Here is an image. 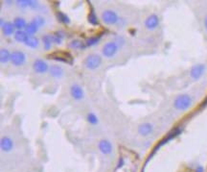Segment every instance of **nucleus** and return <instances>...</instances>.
<instances>
[{
	"label": "nucleus",
	"mask_w": 207,
	"mask_h": 172,
	"mask_svg": "<svg viewBox=\"0 0 207 172\" xmlns=\"http://www.w3.org/2000/svg\"><path fill=\"white\" fill-rule=\"evenodd\" d=\"M29 35L23 30H17L15 33V40L18 42H25Z\"/></svg>",
	"instance_id": "obj_16"
},
{
	"label": "nucleus",
	"mask_w": 207,
	"mask_h": 172,
	"mask_svg": "<svg viewBox=\"0 0 207 172\" xmlns=\"http://www.w3.org/2000/svg\"><path fill=\"white\" fill-rule=\"evenodd\" d=\"M88 22L92 25H98V18H97V15L93 10H91L88 15Z\"/></svg>",
	"instance_id": "obj_26"
},
{
	"label": "nucleus",
	"mask_w": 207,
	"mask_h": 172,
	"mask_svg": "<svg viewBox=\"0 0 207 172\" xmlns=\"http://www.w3.org/2000/svg\"><path fill=\"white\" fill-rule=\"evenodd\" d=\"M204 25H205V29L207 30V16H206L205 19H204Z\"/></svg>",
	"instance_id": "obj_34"
},
{
	"label": "nucleus",
	"mask_w": 207,
	"mask_h": 172,
	"mask_svg": "<svg viewBox=\"0 0 207 172\" xmlns=\"http://www.w3.org/2000/svg\"><path fill=\"white\" fill-rule=\"evenodd\" d=\"M50 59L59 61V62H62V63H66L69 64H72L73 63V58L72 56L67 52H63V51H60V52H54L53 54L48 56Z\"/></svg>",
	"instance_id": "obj_2"
},
{
	"label": "nucleus",
	"mask_w": 207,
	"mask_h": 172,
	"mask_svg": "<svg viewBox=\"0 0 207 172\" xmlns=\"http://www.w3.org/2000/svg\"><path fill=\"white\" fill-rule=\"evenodd\" d=\"M64 37V33L62 31H57L54 35H53V42L57 44H60L62 42V40Z\"/></svg>",
	"instance_id": "obj_23"
},
{
	"label": "nucleus",
	"mask_w": 207,
	"mask_h": 172,
	"mask_svg": "<svg viewBox=\"0 0 207 172\" xmlns=\"http://www.w3.org/2000/svg\"><path fill=\"white\" fill-rule=\"evenodd\" d=\"M56 15H57V18H58L60 22H62L64 24H68L70 22V19H69L68 15L66 14L62 13V12H58Z\"/></svg>",
	"instance_id": "obj_24"
},
{
	"label": "nucleus",
	"mask_w": 207,
	"mask_h": 172,
	"mask_svg": "<svg viewBox=\"0 0 207 172\" xmlns=\"http://www.w3.org/2000/svg\"><path fill=\"white\" fill-rule=\"evenodd\" d=\"M99 149L105 155L110 154L112 152V145L111 143L107 140H102L99 142Z\"/></svg>",
	"instance_id": "obj_13"
},
{
	"label": "nucleus",
	"mask_w": 207,
	"mask_h": 172,
	"mask_svg": "<svg viewBox=\"0 0 207 172\" xmlns=\"http://www.w3.org/2000/svg\"><path fill=\"white\" fill-rule=\"evenodd\" d=\"M158 24H159V18H158V16L156 15H151L145 21V26L149 30L155 29L158 26Z\"/></svg>",
	"instance_id": "obj_10"
},
{
	"label": "nucleus",
	"mask_w": 207,
	"mask_h": 172,
	"mask_svg": "<svg viewBox=\"0 0 207 172\" xmlns=\"http://www.w3.org/2000/svg\"><path fill=\"white\" fill-rule=\"evenodd\" d=\"M101 64H102V58L95 54L87 56V58L84 60V65L88 69H95L99 67Z\"/></svg>",
	"instance_id": "obj_3"
},
{
	"label": "nucleus",
	"mask_w": 207,
	"mask_h": 172,
	"mask_svg": "<svg viewBox=\"0 0 207 172\" xmlns=\"http://www.w3.org/2000/svg\"><path fill=\"white\" fill-rule=\"evenodd\" d=\"M87 120H88L89 123H91V124L98 123V118H97V116L93 113H90L87 114Z\"/></svg>",
	"instance_id": "obj_28"
},
{
	"label": "nucleus",
	"mask_w": 207,
	"mask_h": 172,
	"mask_svg": "<svg viewBox=\"0 0 207 172\" xmlns=\"http://www.w3.org/2000/svg\"><path fill=\"white\" fill-rule=\"evenodd\" d=\"M29 3H30V0H17V4L21 8L29 7Z\"/></svg>",
	"instance_id": "obj_30"
},
{
	"label": "nucleus",
	"mask_w": 207,
	"mask_h": 172,
	"mask_svg": "<svg viewBox=\"0 0 207 172\" xmlns=\"http://www.w3.org/2000/svg\"><path fill=\"white\" fill-rule=\"evenodd\" d=\"M38 6V2L36 1H33V0H30V3H29V7L32 8V9H35Z\"/></svg>",
	"instance_id": "obj_31"
},
{
	"label": "nucleus",
	"mask_w": 207,
	"mask_h": 172,
	"mask_svg": "<svg viewBox=\"0 0 207 172\" xmlns=\"http://www.w3.org/2000/svg\"><path fill=\"white\" fill-rule=\"evenodd\" d=\"M86 44H84L83 42H81L79 40H74L70 42V47L75 48V49H84L86 48Z\"/></svg>",
	"instance_id": "obj_25"
},
{
	"label": "nucleus",
	"mask_w": 207,
	"mask_h": 172,
	"mask_svg": "<svg viewBox=\"0 0 207 172\" xmlns=\"http://www.w3.org/2000/svg\"><path fill=\"white\" fill-rule=\"evenodd\" d=\"M180 132H181V130L179 129V128H176V129H174V130H172L171 132H170L168 135H167V137L166 138H164L163 140H162L159 143H158V144L156 145V147L155 148V151H157V149L159 148V147H161L162 145H164L165 143H167L169 141H171V140H173L174 138H176V137H177L178 135L180 134Z\"/></svg>",
	"instance_id": "obj_9"
},
{
	"label": "nucleus",
	"mask_w": 207,
	"mask_h": 172,
	"mask_svg": "<svg viewBox=\"0 0 207 172\" xmlns=\"http://www.w3.org/2000/svg\"><path fill=\"white\" fill-rule=\"evenodd\" d=\"M204 70H205V65L204 64H196L192 67V69H191L190 75L193 79L198 80L202 76Z\"/></svg>",
	"instance_id": "obj_7"
},
{
	"label": "nucleus",
	"mask_w": 207,
	"mask_h": 172,
	"mask_svg": "<svg viewBox=\"0 0 207 172\" xmlns=\"http://www.w3.org/2000/svg\"><path fill=\"white\" fill-rule=\"evenodd\" d=\"M14 25L17 30H22L23 28H26V21L22 18H15L14 20Z\"/></svg>",
	"instance_id": "obj_21"
},
{
	"label": "nucleus",
	"mask_w": 207,
	"mask_h": 172,
	"mask_svg": "<svg viewBox=\"0 0 207 172\" xmlns=\"http://www.w3.org/2000/svg\"><path fill=\"white\" fill-rule=\"evenodd\" d=\"M197 172H203V167H202V166H198L197 167Z\"/></svg>",
	"instance_id": "obj_32"
},
{
	"label": "nucleus",
	"mask_w": 207,
	"mask_h": 172,
	"mask_svg": "<svg viewBox=\"0 0 207 172\" xmlns=\"http://www.w3.org/2000/svg\"><path fill=\"white\" fill-rule=\"evenodd\" d=\"M33 67H34V70L36 72L42 74V73H45L48 70V69H49V65H48L45 62H44L43 60L38 59V60H36L35 62H34Z\"/></svg>",
	"instance_id": "obj_8"
},
{
	"label": "nucleus",
	"mask_w": 207,
	"mask_h": 172,
	"mask_svg": "<svg viewBox=\"0 0 207 172\" xmlns=\"http://www.w3.org/2000/svg\"><path fill=\"white\" fill-rule=\"evenodd\" d=\"M102 19L105 24H107V25H113V24H116L119 21L118 15L111 10L105 11L102 14Z\"/></svg>",
	"instance_id": "obj_5"
},
{
	"label": "nucleus",
	"mask_w": 207,
	"mask_h": 172,
	"mask_svg": "<svg viewBox=\"0 0 207 172\" xmlns=\"http://www.w3.org/2000/svg\"><path fill=\"white\" fill-rule=\"evenodd\" d=\"M100 38L101 37H92V38H89L87 40H86V46H93V45H95V44H97L99 42V40H100Z\"/></svg>",
	"instance_id": "obj_27"
},
{
	"label": "nucleus",
	"mask_w": 207,
	"mask_h": 172,
	"mask_svg": "<svg viewBox=\"0 0 207 172\" xmlns=\"http://www.w3.org/2000/svg\"><path fill=\"white\" fill-rule=\"evenodd\" d=\"M123 159H121V161H120V160H119V163H118V166H117V167H118V168H119V167H121L122 165H123Z\"/></svg>",
	"instance_id": "obj_33"
},
{
	"label": "nucleus",
	"mask_w": 207,
	"mask_h": 172,
	"mask_svg": "<svg viewBox=\"0 0 207 172\" xmlns=\"http://www.w3.org/2000/svg\"><path fill=\"white\" fill-rule=\"evenodd\" d=\"M119 45L117 44L115 42H108L104 45L103 47V55L107 58H111V57L114 56L117 51H118Z\"/></svg>",
	"instance_id": "obj_4"
},
{
	"label": "nucleus",
	"mask_w": 207,
	"mask_h": 172,
	"mask_svg": "<svg viewBox=\"0 0 207 172\" xmlns=\"http://www.w3.org/2000/svg\"><path fill=\"white\" fill-rule=\"evenodd\" d=\"M153 130V127L151 123H143L138 127V133L141 136H148L150 135Z\"/></svg>",
	"instance_id": "obj_14"
},
{
	"label": "nucleus",
	"mask_w": 207,
	"mask_h": 172,
	"mask_svg": "<svg viewBox=\"0 0 207 172\" xmlns=\"http://www.w3.org/2000/svg\"><path fill=\"white\" fill-rule=\"evenodd\" d=\"M12 54L5 48H2L0 51V61L2 64H7L11 60Z\"/></svg>",
	"instance_id": "obj_19"
},
{
	"label": "nucleus",
	"mask_w": 207,
	"mask_h": 172,
	"mask_svg": "<svg viewBox=\"0 0 207 172\" xmlns=\"http://www.w3.org/2000/svg\"><path fill=\"white\" fill-rule=\"evenodd\" d=\"M0 146H1V149L4 151V152H10V151L14 148V141H12L10 138L4 137L1 138Z\"/></svg>",
	"instance_id": "obj_12"
},
{
	"label": "nucleus",
	"mask_w": 207,
	"mask_h": 172,
	"mask_svg": "<svg viewBox=\"0 0 207 172\" xmlns=\"http://www.w3.org/2000/svg\"><path fill=\"white\" fill-rule=\"evenodd\" d=\"M191 104H192V98H191L188 94H182V95L177 96L174 103L176 109L179 111L187 110L191 106Z\"/></svg>",
	"instance_id": "obj_1"
},
{
	"label": "nucleus",
	"mask_w": 207,
	"mask_h": 172,
	"mask_svg": "<svg viewBox=\"0 0 207 172\" xmlns=\"http://www.w3.org/2000/svg\"><path fill=\"white\" fill-rule=\"evenodd\" d=\"M70 93L71 96L76 100H81L84 97V91L83 89L80 87L79 85H73L71 89H70Z\"/></svg>",
	"instance_id": "obj_11"
},
{
	"label": "nucleus",
	"mask_w": 207,
	"mask_h": 172,
	"mask_svg": "<svg viewBox=\"0 0 207 172\" xmlns=\"http://www.w3.org/2000/svg\"><path fill=\"white\" fill-rule=\"evenodd\" d=\"M11 61L15 65L19 67V65H22L26 61V56L22 51L19 50H15L12 53V57H11Z\"/></svg>",
	"instance_id": "obj_6"
},
{
	"label": "nucleus",
	"mask_w": 207,
	"mask_h": 172,
	"mask_svg": "<svg viewBox=\"0 0 207 172\" xmlns=\"http://www.w3.org/2000/svg\"><path fill=\"white\" fill-rule=\"evenodd\" d=\"M42 42H43V45H44V48H45V50H49L53 42V36H50V35L43 36Z\"/></svg>",
	"instance_id": "obj_22"
},
{
	"label": "nucleus",
	"mask_w": 207,
	"mask_h": 172,
	"mask_svg": "<svg viewBox=\"0 0 207 172\" xmlns=\"http://www.w3.org/2000/svg\"><path fill=\"white\" fill-rule=\"evenodd\" d=\"M38 26L36 25V24L33 21V20H32V21L29 24H27V26L25 28V32L29 36H32V35L36 34V31H38Z\"/></svg>",
	"instance_id": "obj_20"
},
{
	"label": "nucleus",
	"mask_w": 207,
	"mask_h": 172,
	"mask_svg": "<svg viewBox=\"0 0 207 172\" xmlns=\"http://www.w3.org/2000/svg\"><path fill=\"white\" fill-rule=\"evenodd\" d=\"M33 21H34L38 27L42 26L43 24H44V22H45V21H44V18H41V16H36V18H33Z\"/></svg>",
	"instance_id": "obj_29"
},
{
	"label": "nucleus",
	"mask_w": 207,
	"mask_h": 172,
	"mask_svg": "<svg viewBox=\"0 0 207 172\" xmlns=\"http://www.w3.org/2000/svg\"><path fill=\"white\" fill-rule=\"evenodd\" d=\"M26 44L27 46H29L31 48H36L38 46L39 42H38V39L36 38L34 36H29L26 40V42H24Z\"/></svg>",
	"instance_id": "obj_18"
},
{
	"label": "nucleus",
	"mask_w": 207,
	"mask_h": 172,
	"mask_svg": "<svg viewBox=\"0 0 207 172\" xmlns=\"http://www.w3.org/2000/svg\"><path fill=\"white\" fill-rule=\"evenodd\" d=\"M49 72L50 75L55 77V78H60L63 75V69L60 65H52L49 68Z\"/></svg>",
	"instance_id": "obj_15"
},
{
	"label": "nucleus",
	"mask_w": 207,
	"mask_h": 172,
	"mask_svg": "<svg viewBox=\"0 0 207 172\" xmlns=\"http://www.w3.org/2000/svg\"><path fill=\"white\" fill-rule=\"evenodd\" d=\"M15 25L14 23L12 22H5V24L3 25L2 27V30H3V34L5 36H11L13 33L15 32Z\"/></svg>",
	"instance_id": "obj_17"
}]
</instances>
